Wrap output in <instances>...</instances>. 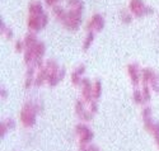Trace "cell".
Wrapping results in <instances>:
<instances>
[{
	"instance_id": "cell-30",
	"label": "cell",
	"mask_w": 159,
	"mask_h": 151,
	"mask_svg": "<svg viewBox=\"0 0 159 151\" xmlns=\"http://www.w3.org/2000/svg\"><path fill=\"white\" fill-rule=\"evenodd\" d=\"M150 87H152V89H153L154 91H157V93L159 94V74L157 75V78L150 83Z\"/></svg>"
},
{
	"instance_id": "cell-33",
	"label": "cell",
	"mask_w": 159,
	"mask_h": 151,
	"mask_svg": "<svg viewBox=\"0 0 159 151\" xmlns=\"http://www.w3.org/2000/svg\"><path fill=\"white\" fill-rule=\"evenodd\" d=\"M4 122H5V125L8 126L9 130H11V128H14V127H16V122H14V119H11V118H5Z\"/></svg>"
},
{
	"instance_id": "cell-3",
	"label": "cell",
	"mask_w": 159,
	"mask_h": 151,
	"mask_svg": "<svg viewBox=\"0 0 159 151\" xmlns=\"http://www.w3.org/2000/svg\"><path fill=\"white\" fill-rule=\"evenodd\" d=\"M129 10L136 18H140V17H144V16L152 14V13H153V9L147 7V4H145L143 0H130Z\"/></svg>"
},
{
	"instance_id": "cell-24",
	"label": "cell",
	"mask_w": 159,
	"mask_h": 151,
	"mask_svg": "<svg viewBox=\"0 0 159 151\" xmlns=\"http://www.w3.org/2000/svg\"><path fill=\"white\" fill-rule=\"evenodd\" d=\"M70 78H71V83H73V85H75V87H78V85H82V80H83L82 75H79L78 73L73 71Z\"/></svg>"
},
{
	"instance_id": "cell-32",
	"label": "cell",
	"mask_w": 159,
	"mask_h": 151,
	"mask_svg": "<svg viewBox=\"0 0 159 151\" xmlns=\"http://www.w3.org/2000/svg\"><path fill=\"white\" fill-rule=\"evenodd\" d=\"M8 131H9L8 126L5 125V122H4V121H2V123H0V133H2V137H4V136L7 135Z\"/></svg>"
},
{
	"instance_id": "cell-12",
	"label": "cell",
	"mask_w": 159,
	"mask_h": 151,
	"mask_svg": "<svg viewBox=\"0 0 159 151\" xmlns=\"http://www.w3.org/2000/svg\"><path fill=\"white\" fill-rule=\"evenodd\" d=\"M28 11H30V16H42V14H45L42 4L38 3V2L31 3L30 8H28Z\"/></svg>"
},
{
	"instance_id": "cell-28",
	"label": "cell",
	"mask_w": 159,
	"mask_h": 151,
	"mask_svg": "<svg viewBox=\"0 0 159 151\" xmlns=\"http://www.w3.org/2000/svg\"><path fill=\"white\" fill-rule=\"evenodd\" d=\"M152 108L149 107V105H147L144 109H143V112H141V116H143V119L145 121V119H149V118H152Z\"/></svg>"
},
{
	"instance_id": "cell-20",
	"label": "cell",
	"mask_w": 159,
	"mask_h": 151,
	"mask_svg": "<svg viewBox=\"0 0 159 151\" xmlns=\"http://www.w3.org/2000/svg\"><path fill=\"white\" fill-rule=\"evenodd\" d=\"M68 5L70 7V9H76V10H82L84 9V4L82 0H68Z\"/></svg>"
},
{
	"instance_id": "cell-4",
	"label": "cell",
	"mask_w": 159,
	"mask_h": 151,
	"mask_svg": "<svg viewBox=\"0 0 159 151\" xmlns=\"http://www.w3.org/2000/svg\"><path fill=\"white\" fill-rule=\"evenodd\" d=\"M75 133L79 139V144H90L93 140V131H92L85 123H79L75 126Z\"/></svg>"
},
{
	"instance_id": "cell-25",
	"label": "cell",
	"mask_w": 159,
	"mask_h": 151,
	"mask_svg": "<svg viewBox=\"0 0 159 151\" xmlns=\"http://www.w3.org/2000/svg\"><path fill=\"white\" fill-rule=\"evenodd\" d=\"M2 34H3L7 39H11V37H13V32H11V29L8 28V27L4 24L3 20H2Z\"/></svg>"
},
{
	"instance_id": "cell-13",
	"label": "cell",
	"mask_w": 159,
	"mask_h": 151,
	"mask_svg": "<svg viewBox=\"0 0 159 151\" xmlns=\"http://www.w3.org/2000/svg\"><path fill=\"white\" fill-rule=\"evenodd\" d=\"M37 43H38V41H37V37H36L34 32H31V33H28L27 36L24 37L25 48H32V47H34Z\"/></svg>"
},
{
	"instance_id": "cell-26",
	"label": "cell",
	"mask_w": 159,
	"mask_h": 151,
	"mask_svg": "<svg viewBox=\"0 0 159 151\" xmlns=\"http://www.w3.org/2000/svg\"><path fill=\"white\" fill-rule=\"evenodd\" d=\"M93 116H94V113H93V112H90L89 109H85L84 113H83L80 117H79V118H80L82 121H84V122H89V121L93 119Z\"/></svg>"
},
{
	"instance_id": "cell-31",
	"label": "cell",
	"mask_w": 159,
	"mask_h": 151,
	"mask_svg": "<svg viewBox=\"0 0 159 151\" xmlns=\"http://www.w3.org/2000/svg\"><path fill=\"white\" fill-rule=\"evenodd\" d=\"M88 109H89L90 112H93V113H96V112H97V109H98V104H97L96 99H94V100H92L90 103H88Z\"/></svg>"
},
{
	"instance_id": "cell-7",
	"label": "cell",
	"mask_w": 159,
	"mask_h": 151,
	"mask_svg": "<svg viewBox=\"0 0 159 151\" xmlns=\"http://www.w3.org/2000/svg\"><path fill=\"white\" fill-rule=\"evenodd\" d=\"M92 89H93V83L89 80V79H83L82 80V97H83V100L88 104L90 103L93 99V93H92Z\"/></svg>"
},
{
	"instance_id": "cell-19",
	"label": "cell",
	"mask_w": 159,
	"mask_h": 151,
	"mask_svg": "<svg viewBox=\"0 0 159 151\" xmlns=\"http://www.w3.org/2000/svg\"><path fill=\"white\" fill-rule=\"evenodd\" d=\"M65 9L61 7V5H55V7H52V14H54V17L56 18V19H61L62 18V16L65 14Z\"/></svg>"
},
{
	"instance_id": "cell-1",
	"label": "cell",
	"mask_w": 159,
	"mask_h": 151,
	"mask_svg": "<svg viewBox=\"0 0 159 151\" xmlns=\"http://www.w3.org/2000/svg\"><path fill=\"white\" fill-rule=\"evenodd\" d=\"M42 111V104L41 103H36V102H32V100H27L24 103L22 111H20V114H19V118H20V122L23 127H33L34 123H36V116L37 113H39Z\"/></svg>"
},
{
	"instance_id": "cell-2",
	"label": "cell",
	"mask_w": 159,
	"mask_h": 151,
	"mask_svg": "<svg viewBox=\"0 0 159 151\" xmlns=\"http://www.w3.org/2000/svg\"><path fill=\"white\" fill-rule=\"evenodd\" d=\"M82 10H76V9H70L68 11H65V14L60 19L62 25L66 29L69 31H75L79 28V25L82 24Z\"/></svg>"
},
{
	"instance_id": "cell-18",
	"label": "cell",
	"mask_w": 159,
	"mask_h": 151,
	"mask_svg": "<svg viewBox=\"0 0 159 151\" xmlns=\"http://www.w3.org/2000/svg\"><path fill=\"white\" fill-rule=\"evenodd\" d=\"M45 66L48 69L51 73H59L60 69H61V67L59 66V64H57L56 61H54V60H47L46 64H45Z\"/></svg>"
},
{
	"instance_id": "cell-5",
	"label": "cell",
	"mask_w": 159,
	"mask_h": 151,
	"mask_svg": "<svg viewBox=\"0 0 159 151\" xmlns=\"http://www.w3.org/2000/svg\"><path fill=\"white\" fill-rule=\"evenodd\" d=\"M48 23V16L46 14H42V16H30L28 18V28L32 31V32H38L41 31L42 28L47 25Z\"/></svg>"
},
{
	"instance_id": "cell-14",
	"label": "cell",
	"mask_w": 159,
	"mask_h": 151,
	"mask_svg": "<svg viewBox=\"0 0 159 151\" xmlns=\"http://www.w3.org/2000/svg\"><path fill=\"white\" fill-rule=\"evenodd\" d=\"M92 93H93V99H99L102 95V83L101 80H94L93 81V89H92Z\"/></svg>"
},
{
	"instance_id": "cell-15",
	"label": "cell",
	"mask_w": 159,
	"mask_h": 151,
	"mask_svg": "<svg viewBox=\"0 0 159 151\" xmlns=\"http://www.w3.org/2000/svg\"><path fill=\"white\" fill-rule=\"evenodd\" d=\"M32 50L34 52L36 59H42L43 55H45V51H46V47H45V43L43 42H39V41H38V43L34 47H32Z\"/></svg>"
},
{
	"instance_id": "cell-9",
	"label": "cell",
	"mask_w": 159,
	"mask_h": 151,
	"mask_svg": "<svg viewBox=\"0 0 159 151\" xmlns=\"http://www.w3.org/2000/svg\"><path fill=\"white\" fill-rule=\"evenodd\" d=\"M144 128L153 135V137L155 139V142L159 141V122H154L153 118L145 119L144 121Z\"/></svg>"
},
{
	"instance_id": "cell-21",
	"label": "cell",
	"mask_w": 159,
	"mask_h": 151,
	"mask_svg": "<svg viewBox=\"0 0 159 151\" xmlns=\"http://www.w3.org/2000/svg\"><path fill=\"white\" fill-rule=\"evenodd\" d=\"M141 91H143L144 102H145V103H147V102H150V99H152V93H150V87H149V84H144Z\"/></svg>"
},
{
	"instance_id": "cell-11",
	"label": "cell",
	"mask_w": 159,
	"mask_h": 151,
	"mask_svg": "<svg viewBox=\"0 0 159 151\" xmlns=\"http://www.w3.org/2000/svg\"><path fill=\"white\" fill-rule=\"evenodd\" d=\"M157 73L150 67H147V69H143L141 70V81L144 84H150L152 81L157 78Z\"/></svg>"
},
{
	"instance_id": "cell-8",
	"label": "cell",
	"mask_w": 159,
	"mask_h": 151,
	"mask_svg": "<svg viewBox=\"0 0 159 151\" xmlns=\"http://www.w3.org/2000/svg\"><path fill=\"white\" fill-rule=\"evenodd\" d=\"M127 74L130 76V80H131L132 84L134 85L140 84V81H141V70H140V67L136 64L127 65Z\"/></svg>"
},
{
	"instance_id": "cell-35",
	"label": "cell",
	"mask_w": 159,
	"mask_h": 151,
	"mask_svg": "<svg viewBox=\"0 0 159 151\" xmlns=\"http://www.w3.org/2000/svg\"><path fill=\"white\" fill-rule=\"evenodd\" d=\"M45 2H46V5H48V7H55V5H57L59 0H45Z\"/></svg>"
},
{
	"instance_id": "cell-10",
	"label": "cell",
	"mask_w": 159,
	"mask_h": 151,
	"mask_svg": "<svg viewBox=\"0 0 159 151\" xmlns=\"http://www.w3.org/2000/svg\"><path fill=\"white\" fill-rule=\"evenodd\" d=\"M65 76V69H60L59 73H50L48 79H47V84L50 87H55L59 84V81L62 80Z\"/></svg>"
},
{
	"instance_id": "cell-36",
	"label": "cell",
	"mask_w": 159,
	"mask_h": 151,
	"mask_svg": "<svg viewBox=\"0 0 159 151\" xmlns=\"http://www.w3.org/2000/svg\"><path fill=\"white\" fill-rule=\"evenodd\" d=\"M8 97V91L7 89H2V98H7Z\"/></svg>"
},
{
	"instance_id": "cell-34",
	"label": "cell",
	"mask_w": 159,
	"mask_h": 151,
	"mask_svg": "<svg viewBox=\"0 0 159 151\" xmlns=\"http://www.w3.org/2000/svg\"><path fill=\"white\" fill-rule=\"evenodd\" d=\"M74 71H75V73H78L79 75H82V76H83V74L85 73V65H79Z\"/></svg>"
},
{
	"instance_id": "cell-27",
	"label": "cell",
	"mask_w": 159,
	"mask_h": 151,
	"mask_svg": "<svg viewBox=\"0 0 159 151\" xmlns=\"http://www.w3.org/2000/svg\"><path fill=\"white\" fill-rule=\"evenodd\" d=\"M14 51H16V52H23V51H25L24 41H20V39L17 41V42L14 43Z\"/></svg>"
},
{
	"instance_id": "cell-23",
	"label": "cell",
	"mask_w": 159,
	"mask_h": 151,
	"mask_svg": "<svg viewBox=\"0 0 159 151\" xmlns=\"http://www.w3.org/2000/svg\"><path fill=\"white\" fill-rule=\"evenodd\" d=\"M132 13L131 11H129V10H122L121 11V20L124 22V23H131L132 22Z\"/></svg>"
},
{
	"instance_id": "cell-22",
	"label": "cell",
	"mask_w": 159,
	"mask_h": 151,
	"mask_svg": "<svg viewBox=\"0 0 159 151\" xmlns=\"http://www.w3.org/2000/svg\"><path fill=\"white\" fill-rule=\"evenodd\" d=\"M132 99H134V102H135L136 104H143V103H145V102H144V97H143V91H141V90H138V89H135L134 93H132Z\"/></svg>"
},
{
	"instance_id": "cell-29",
	"label": "cell",
	"mask_w": 159,
	"mask_h": 151,
	"mask_svg": "<svg viewBox=\"0 0 159 151\" xmlns=\"http://www.w3.org/2000/svg\"><path fill=\"white\" fill-rule=\"evenodd\" d=\"M32 85H34V78L33 76H25V79H24V88L30 89Z\"/></svg>"
},
{
	"instance_id": "cell-6",
	"label": "cell",
	"mask_w": 159,
	"mask_h": 151,
	"mask_svg": "<svg viewBox=\"0 0 159 151\" xmlns=\"http://www.w3.org/2000/svg\"><path fill=\"white\" fill-rule=\"evenodd\" d=\"M104 27V19L101 14H94L92 16V18L88 20L85 28L88 32H99L103 29Z\"/></svg>"
},
{
	"instance_id": "cell-37",
	"label": "cell",
	"mask_w": 159,
	"mask_h": 151,
	"mask_svg": "<svg viewBox=\"0 0 159 151\" xmlns=\"http://www.w3.org/2000/svg\"><path fill=\"white\" fill-rule=\"evenodd\" d=\"M157 145H158V147H159V141H158V142H157Z\"/></svg>"
},
{
	"instance_id": "cell-17",
	"label": "cell",
	"mask_w": 159,
	"mask_h": 151,
	"mask_svg": "<svg viewBox=\"0 0 159 151\" xmlns=\"http://www.w3.org/2000/svg\"><path fill=\"white\" fill-rule=\"evenodd\" d=\"M94 33L96 32H88L85 38H84V42H83V50H88L92 43H93V41H94Z\"/></svg>"
},
{
	"instance_id": "cell-16",
	"label": "cell",
	"mask_w": 159,
	"mask_h": 151,
	"mask_svg": "<svg viewBox=\"0 0 159 151\" xmlns=\"http://www.w3.org/2000/svg\"><path fill=\"white\" fill-rule=\"evenodd\" d=\"M74 109H75V113H76V116L78 117H80L83 113H84V111H85V102L83 100V99H79V100H76L75 102V107H74Z\"/></svg>"
}]
</instances>
